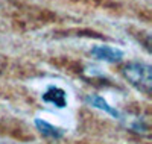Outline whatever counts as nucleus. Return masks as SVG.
<instances>
[{
	"label": "nucleus",
	"instance_id": "1",
	"mask_svg": "<svg viewBox=\"0 0 152 144\" xmlns=\"http://www.w3.org/2000/svg\"><path fill=\"white\" fill-rule=\"evenodd\" d=\"M123 77L128 81L135 89L142 91L143 94H151V65L145 62H129L126 64L123 70Z\"/></svg>",
	"mask_w": 152,
	"mask_h": 144
},
{
	"label": "nucleus",
	"instance_id": "2",
	"mask_svg": "<svg viewBox=\"0 0 152 144\" xmlns=\"http://www.w3.org/2000/svg\"><path fill=\"white\" fill-rule=\"evenodd\" d=\"M90 55L97 59V61H104V62H119L123 58V50L119 47H113V46H107V44H99V46H93L90 49Z\"/></svg>",
	"mask_w": 152,
	"mask_h": 144
},
{
	"label": "nucleus",
	"instance_id": "3",
	"mask_svg": "<svg viewBox=\"0 0 152 144\" xmlns=\"http://www.w3.org/2000/svg\"><path fill=\"white\" fill-rule=\"evenodd\" d=\"M85 102L90 105V106L99 109V111H104L105 114L111 115L113 119H117V120H123L125 119V115L116 108V106H113V105H110L107 102V99H104L102 96H99V94H88L85 97Z\"/></svg>",
	"mask_w": 152,
	"mask_h": 144
},
{
	"label": "nucleus",
	"instance_id": "4",
	"mask_svg": "<svg viewBox=\"0 0 152 144\" xmlns=\"http://www.w3.org/2000/svg\"><path fill=\"white\" fill-rule=\"evenodd\" d=\"M43 102L49 103V105H53L55 108H59V109H64L67 106V93L66 89H62L61 87H56V85H50L46 88V91L41 96Z\"/></svg>",
	"mask_w": 152,
	"mask_h": 144
},
{
	"label": "nucleus",
	"instance_id": "5",
	"mask_svg": "<svg viewBox=\"0 0 152 144\" xmlns=\"http://www.w3.org/2000/svg\"><path fill=\"white\" fill-rule=\"evenodd\" d=\"M35 127L38 129L43 137H47V138H52V140H59L66 135V129H62L59 126H55L52 123H49L43 119H35Z\"/></svg>",
	"mask_w": 152,
	"mask_h": 144
}]
</instances>
